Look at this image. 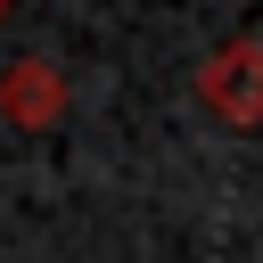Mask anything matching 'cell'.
I'll return each instance as SVG.
<instances>
[{
  "mask_svg": "<svg viewBox=\"0 0 263 263\" xmlns=\"http://www.w3.org/2000/svg\"><path fill=\"white\" fill-rule=\"evenodd\" d=\"M197 107H214L222 123H263V41L255 33H230L205 49L197 66Z\"/></svg>",
  "mask_w": 263,
  "mask_h": 263,
  "instance_id": "6da1fadb",
  "label": "cell"
},
{
  "mask_svg": "<svg viewBox=\"0 0 263 263\" xmlns=\"http://www.w3.org/2000/svg\"><path fill=\"white\" fill-rule=\"evenodd\" d=\"M8 8H16V0H0V16H8Z\"/></svg>",
  "mask_w": 263,
  "mask_h": 263,
  "instance_id": "3957f363",
  "label": "cell"
},
{
  "mask_svg": "<svg viewBox=\"0 0 263 263\" xmlns=\"http://www.w3.org/2000/svg\"><path fill=\"white\" fill-rule=\"evenodd\" d=\"M58 115H66V74H58L49 58L0 66V123H8V132H49Z\"/></svg>",
  "mask_w": 263,
  "mask_h": 263,
  "instance_id": "7a4b0ae2",
  "label": "cell"
}]
</instances>
